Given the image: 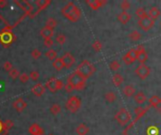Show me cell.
<instances>
[{"label": "cell", "mask_w": 161, "mask_h": 135, "mask_svg": "<svg viewBox=\"0 0 161 135\" xmlns=\"http://www.w3.org/2000/svg\"><path fill=\"white\" fill-rule=\"evenodd\" d=\"M45 86L47 87L48 90L51 93H56L57 91L62 89L64 85H63V82L61 80L52 77V78L49 79V80L46 81V83H45Z\"/></svg>", "instance_id": "4"}, {"label": "cell", "mask_w": 161, "mask_h": 135, "mask_svg": "<svg viewBox=\"0 0 161 135\" xmlns=\"http://www.w3.org/2000/svg\"><path fill=\"white\" fill-rule=\"evenodd\" d=\"M48 135H54V134H48Z\"/></svg>", "instance_id": "50"}, {"label": "cell", "mask_w": 161, "mask_h": 135, "mask_svg": "<svg viewBox=\"0 0 161 135\" xmlns=\"http://www.w3.org/2000/svg\"><path fill=\"white\" fill-rule=\"evenodd\" d=\"M130 19H131V15H130L127 11H122L121 13H119V15L117 16V20L121 23H126Z\"/></svg>", "instance_id": "16"}, {"label": "cell", "mask_w": 161, "mask_h": 135, "mask_svg": "<svg viewBox=\"0 0 161 135\" xmlns=\"http://www.w3.org/2000/svg\"><path fill=\"white\" fill-rule=\"evenodd\" d=\"M160 16V11L157 7H153L148 11V17L152 20L156 21Z\"/></svg>", "instance_id": "14"}, {"label": "cell", "mask_w": 161, "mask_h": 135, "mask_svg": "<svg viewBox=\"0 0 161 135\" xmlns=\"http://www.w3.org/2000/svg\"><path fill=\"white\" fill-rule=\"evenodd\" d=\"M20 72H19V70L16 69V68H13L10 72H9V75H10V77L11 78V79H13V80H15V79H17V78H19V76H20Z\"/></svg>", "instance_id": "35"}, {"label": "cell", "mask_w": 161, "mask_h": 135, "mask_svg": "<svg viewBox=\"0 0 161 135\" xmlns=\"http://www.w3.org/2000/svg\"><path fill=\"white\" fill-rule=\"evenodd\" d=\"M86 80L77 72H73L67 78V84H70L74 90H82L86 85Z\"/></svg>", "instance_id": "3"}, {"label": "cell", "mask_w": 161, "mask_h": 135, "mask_svg": "<svg viewBox=\"0 0 161 135\" xmlns=\"http://www.w3.org/2000/svg\"><path fill=\"white\" fill-rule=\"evenodd\" d=\"M44 91H45V86L41 83H38V84H34L31 88L32 94L36 97H42L44 93Z\"/></svg>", "instance_id": "11"}, {"label": "cell", "mask_w": 161, "mask_h": 135, "mask_svg": "<svg viewBox=\"0 0 161 135\" xmlns=\"http://www.w3.org/2000/svg\"><path fill=\"white\" fill-rule=\"evenodd\" d=\"M115 119H116L120 125L125 126L130 121L131 116H130L129 113L127 112V110L125 108H121L116 113V115H115Z\"/></svg>", "instance_id": "6"}, {"label": "cell", "mask_w": 161, "mask_h": 135, "mask_svg": "<svg viewBox=\"0 0 161 135\" xmlns=\"http://www.w3.org/2000/svg\"><path fill=\"white\" fill-rule=\"evenodd\" d=\"M12 107L16 110L18 113H21L27 107V103L22 98H19L12 103Z\"/></svg>", "instance_id": "10"}, {"label": "cell", "mask_w": 161, "mask_h": 135, "mask_svg": "<svg viewBox=\"0 0 161 135\" xmlns=\"http://www.w3.org/2000/svg\"><path fill=\"white\" fill-rule=\"evenodd\" d=\"M64 88H65V90H66V92H68V93H70V92H72V91H74V89L73 88V87L69 84H67L66 83V84L64 85Z\"/></svg>", "instance_id": "46"}, {"label": "cell", "mask_w": 161, "mask_h": 135, "mask_svg": "<svg viewBox=\"0 0 161 135\" xmlns=\"http://www.w3.org/2000/svg\"><path fill=\"white\" fill-rule=\"evenodd\" d=\"M43 44L45 47H47L49 49H52V46L54 45V41L52 38H44L43 39Z\"/></svg>", "instance_id": "39"}, {"label": "cell", "mask_w": 161, "mask_h": 135, "mask_svg": "<svg viewBox=\"0 0 161 135\" xmlns=\"http://www.w3.org/2000/svg\"><path fill=\"white\" fill-rule=\"evenodd\" d=\"M7 5H8V2L6 1V0H0V8H1V9L5 8Z\"/></svg>", "instance_id": "47"}, {"label": "cell", "mask_w": 161, "mask_h": 135, "mask_svg": "<svg viewBox=\"0 0 161 135\" xmlns=\"http://www.w3.org/2000/svg\"><path fill=\"white\" fill-rule=\"evenodd\" d=\"M40 35L42 38H52L54 36V29L48 26H44L41 29L40 31Z\"/></svg>", "instance_id": "13"}, {"label": "cell", "mask_w": 161, "mask_h": 135, "mask_svg": "<svg viewBox=\"0 0 161 135\" xmlns=\"http://www.w3.org/2000/svg\"><path fill=\"white\" fill-rule=\"evenodd\" d=\"M49 4H50V0H37L36 5H37L38 8H39V11H38L45 9V8H46Z\"/></svg>", "instance_id": "26"}, {"label": "cell", "mask_w": 161, "mask_h": 135, "mask_svg": "<svg viewBox=\"0 0 161 135\" xmlns=\"http://www.w3.org/2000/svg\"><path fill=\"white\" fill-rule=\"evenodd\" d=\"M122 60L124 61L126 65H130V64H132V63H134V62H135V61H134V60H132L131 58H129L126 54H125V55H124V57H122Z\"/></svg>", "instance_id": "44"}, {"label": "cell", "mask_w": 161, "mask_h": 135, "mask_svg": "<svg viewBox=\"0 0 161 135\" xmlns=\"http://www.w3.org/2000/svg\"><path fill=\"white\" fill-rule=\"evenodd\" d=\"M129 38L131 39V41H137L139 39L141 38V34L139 32V31H137V30H134V31H132L131 33L129 34Z\"/></svg>", "instance_id": "29"}, {"label": "cell", "mask_w": 161, "mask_h": 135, "mask_svg": "<svg viewBox=\"0 0 161 135\" xmlns=\"http://www.w3.org/2000/svg\"><path fill=\"white\" fill-rule=\"evenodd\" d=\"M160 104H161V97H160Z\"/></svg>", "instance_id": "49"}, {"label": "cell", "mask_w": 161, "mask_h": 135, "mask_svg": "<svg viewBox=\"0 0 161 135\" xmlns=\"http://www.w3.org/2000/svg\"><path fill=\"white\" fill-rule=\"evenodd\" d=\"M19 80L22 84H27L29 80V75L26 72H23L19 76Z\"/></svg>", "instance_id": "37"}, {"label": "cell", "mask_w": 161, "mask_h": 135, "mask_svg": "<svg viewBox=\"0 0 161 135\" xmlns=\"http://www.w3.org/2000/svg\"><path fill=\"white\" fill-rule=\"evenodd\" d=\"M149 102H150V105L154 106V107H157L159 104H160V97L158 96H152L149 100Z\"/></svg>", "instance_id": "30"}, {"label": "cell", "mask_w": 161, "mask_h": 135, "mask_svg": "<svg viewBox=\"0 0 161 135\" xmlns=\"http://www.w3.org/2000/svg\"><path fill=\"white\" fill-rule=\"evenodd\" d=\"M134 100L137 104H142V103L146 100V96H145L142 91H140L136 93V95L134 96Z\"/></svg>", "instance_id": "21"}, {"label": "cell", "mask_w": 161, "mask_h": 135, "mask_svg": "<svg viewBox=\"0 0 161 135\" xmlns=\"http://www.w3.org/2000/svg\"><path fill=\"white\" fill-rule=\"evenodd\" d=\"M137 60L140 63V65H143L146 63V61L148 60V54L146 53V51L143 50V51H140L137 54Z\"/></svg>", "instance_id": "20"}, {"label": "cell", "mask_w": 161, "mask_h": 135, "mask_svg": "<svg viewBox=\"0 0 161 135\" xmlns=\"http://www.w3.org/2000/svg\"><path fill=\"white\" fill-rule=\"evenodd\" d=\"M28 132L31 135H43L44 134V130H43V128L37 123H33L32 125H30V127L28 128Z\"/></svg>", "instance_id": "12"}, {"label": "cell", "mask_w": 161, "mask_h": 135, "mask_svg": "<svg viewBox=\"0 0 161 135\" xmlns=\"http://www.w3.org/2000/svg\"><path fill=\"white\" fill-rule=\"evenodd\" d=\"M65 106L71 113H76L81 106V100L77 96H71L66 101Z\"/></svg>", "instance_id": "5"}, {"label": "cell", "mask_w": 161, "mask_h": 135, "mask_svg": "<svg viewBox=\"0 0 161 135\" xmlns=\"http://www.w3.org/2000/svg\"><path fill=\"white\" fill-rule=\"evenodd\" d=\"M30 54H31V57L34 59H39L42 57V53L39 49H33L31 53H30Z\"/></svg>", "instance_id": "40"}, {"label": "cell", "mask_w": 161, "mask_h": 135, "mask_svg": "<svg viewBox=\"0 0 161 135\" xmlns=\"http://www.w3.org/2000/svg\"><path fill=\"white\" fill-rule=\"evenodd\" d=\"M12 128H13V122L11 120H10V119L6 120L3 123V135H5L6 133L9 132V130Z\"/></svg>", "instance_id": "24"}, {"label": "cell", "mask_w": 161, "mask_h": 135, "mask_svg": "<svg viewBox=\"0 0 161 135\" xmlns=\"http://www.w3.org/2000/svg\"><path fill=\"white\" fill-rule=\"evenodd\" d=\"M130 7H131V4H130V2L127 1V0H124V1L121 3V9L122 10V11H126L127 10L130 9Z\"/></svg>", "instance_id": "38"}, {"label": "cell", "mask_w": 161, "mask_h": 135, "mask_svg": "<svg viewBox=\"0 0 161 135\" xmlns=\"http://www.w3.org/2000/svg\"><path fill=\"white\" fill-rule=\"evenodd\" d=\"M112 81L115 86H120L122 83H124V78L120 73H115L112 77Z\"/></svg>", "instance_id": "23"}, {"label": "cell", "mask_w": 161, "mask_h": 135, "mask_svg": "<svg viewBox=\"0 0 161 135\" xmlns=\"http://www.w3.org/2000/svg\"><path fill=\"white\" fill-rule=\"evenodd\" d=\"M121 65H120V62L118 60H112L109 64V68L112 70H118L120 69Z\"/></svg>", "instance_id": "36"}, {"label": "cell", "mask_w": 161, "mask_h": 135, "mask_svg": "<svg viewBox=\"0 0 161 135\" xmlns=\"http://www.w3.org/2000/svg\"><path fill=\"white\" fill-rule=\"evenodd\" d=\"M29 78L31 79V80H33V81H38L39 80V78H40V73L38 72L37 70H33V71H31V72L29 73Z\"/></svg>", "instance_id": "41"}, {"label": "cell", "mask_w": 161, "mask_h": 135, "mask_svg": "<svg viewBox=\"0 0 161 135\" xmlns=\"http://www.w3.org/2000/svg\"><path fill=\"white\" fill-rule=\"evenodd\" d=\"M57 25H58L57 20H56L55 18L50 17V18H48V19L46 20V26H48V27H51V28L54 29V28L57 26Z\"/></svg>", "instance_id": "33"}, {"label": "cell", "mask_w": 161, "mask_h": 135, "mask_svg": "<svg viewBox=\"0 0 161 135\" xmlns=\"http://www.w3.org/2000/svg\"><path fill=\"white\" fill-rule=\"evenodd\" d=\"M2 130H3V123L0 121V133H1Z\"/></svg>", "instance_id": "48"}, {"label": "cell", "mask_w": 161, "mask_h": 135, "mask_svg": "<svg viewBox=\"0 0 161 135\" xmlns=\"http://www.w3.org/2000/svg\"><path fill=\"white\" fill-rule=\"evenodd\" d=\"M60 111H61V107L58 103H54V104H52V106L50 107V113L54 115H58L60 113Z\"/></svg>", "instance_id": "28"}, {"label": "cell", "mask_w": 161, "mask_h": 135, "mask_svg": "<svg viewBox=\"0 0 161 135\" xmlns=\"http://www.w3.org/2000/svg\"><path fill=\"white\" fill-rule=\"evenodd\" d=\"M93 48L95 52H100L102 50V43L99 41H95L93 43Z\"/></svg>", "instance_id": "42"}, {"label": "cell", "mask_w": 161, "mask_h": 135, "mask_svg": "<svg viewBox=\"0 0 161 135\" xmlns=\"http://www.w3.org/2000/svg\"><path fill=\"white\" fill-rule=\"evenodd\" d=\"M66 41V36L64 34H58L56 36V42L60 44V45H63Z\"/></svg>", "instance_id": "34"}, {"label": "cell", "mask_w": 161, "mask_h": 135, "mask_svg": "<svg viewBox=\"0 0 161 135\" xmlns=\"http://www.w3.org/2000/svg\"><path fill=\"white\" fill-rule=\"evenodd\" d=\"M106 3V1H102V0H88L87 4L93 10H98L99 8H101L104 4Z\"/></svg>", "instance_id": "15"}, {"label": "cell", "mask_w": 161, "mask_h": 135, "mask_svg": "<svg viewBox=\"0 0 161 135\" xmlns=\"http://www.w3.org/2000/svg\"><path fill=\"white\" fill-rule=\"evenodd\" d=\"M17 5H19V7L23 11H25L26 12H30L33 10V7L31 4H29L27 1H15Z\"/></svg>", "instance_id": "18"}, {"label": "cell", "mask_w": 161, "mask_h": 135, "mask_svg": "<svg viewBox=\"0 0 161 135\" xmlns=\"http://www.w3.org/2000/svg\"><path fill=\"white\" fill-rule=\"evenodd\" d=\"M143 113H144V110L141 107H137V108L135 109V114L137 115V118L140 117L141 115H143Z\"/></svg>", "instance_id": "45"}, {"label": "cell", "mask_w": 161, "mask_h": 135, "mask_svg": "<svg viewBox=\"0 0 161 135\" xmlns=\"http://www.w3.org/2000/svg\"><path fill=\"white\" fill-rule=\"evenodd\" d=\"M3 69H4V70L8 71V72H10V71L13 69V66H12V64L10 61H6V62H4V64H3Z\"/></svg>", "instance_id": "43"}, {"label": "cell", "mask_w": 161, "mask_h": 135, "mask_svg": "<svg viewBox=\"0 0 161 135\" xmlns=\"http://www.w3.org/2000/svg\"><path fill=\"white\" fill-rule=\"evenodd\" d=\"M136 15L137 16V18H140V20L147 18L148 17V12H146V11L144 10V8H139L136 11Z\"/></svg>", "instance_id": "25"}, {"label": "cell", "mask_w": 161, "mask_h": 135, "mask_svg": "<svg viewBox=\"0 0 161 135\" xmlns=\"http://www.w3.org/2000/svg\"><path fill=\"white\" fill-rule=\"evenodd\" d=\"M150 72H151L150 68L148 66H146L145 64L137 66V69H135L136 75L139 78H140L141 80H145V79H146L150 75Z\"/></svg>", "instance_id": "7"}, {"label": "cell", "mask_w": 161, "mask_h": 135, "mask_svg": "<svg viewBox=\"0 0 161 135\" xmlns=\"http://www.w3.org/2000/svg\"><path fill=\"white\" fill-rule=\"evenodd\" d=\"M136 88L131 85V84H127L125 86V88H124V94L125 95L126 97L128 98H131V97H134L135 95H136Z\"/></svg>", "instance_id": "17"}, {"label": "cell", "mask_w": 161, "mask_h": 135, "mask_svg": "<svg viewBox=\"0 0 161 135\" xmlns=\"http://www.w3.org/2000/svg\"><path fill=\"white\" fill-rule=\"evenodd\" d=\"M61 13H62L64 16L72 22H76L81 15V11L80 9L75 6L73 2H69L67 5H65L62 10H61Z\"/></svg>", "instance_id": "1"}, {"label": "cell", "mask_w": 161, "mask_h": 135, "mask_svg": "<svg viewBox=\"0 0 161 135\" xmlns=\"http://www.w3.org/2000/svg\"><path fill=\"white\" fill-rule=\"evenodd\" d=\"M61 59H62L64 68H66V69H70L75 62V58H74V57L71 53H65L62 55Z\"/></svg>", "instance_id": "8"}, {"label": "cell", "mask_w": 161, "mask_h": 135, "mask_svg": "<svg viewBox=\"0 0 161 135\" xmlns=\"http://www.w3.org/2000/svg\"><path fill=\"white\" fill-rule=\"evenodd\" d=\"M45 55H46V57L49 59V60H52V61H54L56 58H58V54H57V52L54 50V49H49V50H47L46 52H45Z\"/></svg>", "instance_id": "27"}, {"label": "cell", "mask_w": 161, "mask_h": 135, "mask_svg": "<svg viewBox=\"0 0 161 135\" xmlns=\"http://www.w3.org/2000/svg\"><path fill=\"white\" fill-rule=\"evenodd\" d=\"M53 67L57 71H60L64 68V65H63V62H62L61 57H58L53 61Z\"/></svg>", "instance_id": "22"}, {"label": "cell", "mask_w": 161, "mask_h": 135, "mask_svg": "<svg viewBox=\"0 0 161 135\" xmlns=\"http://www.w3.org/2000/svg\"><path fill=\"white\" fill-rule=\"evenodd\" d=\"M75 131L78 135H86L90 131V129H89V127L86 124L81 123V124H79L77 127H76Z\"/></svg>", "instance_id": "19"}, {"label": "cell", "mask_w": 161, "mask_h": 135, "mask_svg": "<svg viewBox=\"0 0 161 135\" xmlns=\"http://www.w3.org/2000/svg\"><path fill=\"white\" fill-rule=\"evenodd\" d=\"M74 71L77 72L78 74H80L85 79H88L95 72V67L93 63H90L89 60H84L78 65V67L76 68Z\"/></svg>", "instance_id": "2"}, {"label": "cell", "mask_w": 161, "mask_h": 135, "mask_svg": "<svg viewBox=\"0 0 161 135\" xmlns=\"http://www.w3.org/2000/svg\"><path fill=\"white\" fill-rule=\"evenodd\" d=\"M139 26H140V28L144 31H149L153 26L155 25V21L150 19L149 17L147 18H144V19H141V20H139Z\"/></svg>", "instance_id": "9"}, {"label": "cell", "mask_w": 161, "mask_h": 135, "mask_svg": "<svg viewBox=\"0 0 161 135\" xmlns=\"http://www.w3.org/2000/svg\"><path fill=\"white\" fill-rule=\"evenodd\" d=\"M105 98H106V101L112 103V102H114L115 100H116V95H115V93L112 92V91H109V92L106 93Z\"/></svg>", "instance_id": "31"}, {"label": "cell", "mask_w": 161, "mask_h": 135, "mask_svg": "<svg viewBox=\"0 0 161 135\" xmlns=\"http://www.w3.org/2000/svg\"><path fill=\"white\" fill-rule=\"evenodd\" d=\"M137 54H139V52L137 51V49H130L127 53H126V55L131 58L132 60H137Z\"/></svg>", "instance_id": "32"}]
</instances>
